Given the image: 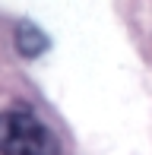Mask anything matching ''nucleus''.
<instances>
[{
	"label": "nucleus",
	"instance_id": "1",
	"mask_svg": "<svg viewBox=\"0 0 152 155\" xmlns=\"http://www.w3.org/2000/svg\"><path fill=\"white\" fill-rule=\"evenodd\" d=\"M0 155H57V139L32 114L3 111L0 114Z\"/></svg>",
	"mask_w": 152,
	"mask_h": 155
},
{
	"label": "nucleus",
	"instance_id": "2",
	"mask_svg": "<svg viewBox=\"0 0 152 155\" xmlns=\"http://www.w3.org/2000/svg\"><path fill=\"white\" fill-rule=\"evenodd\" d=\"M16 51L22 57H38V54L48 51V35L38 29V25H19L16 29Z\"/></svg>",
	"mask_w": 152,
	"mask_h": 155
}]
</instances>
